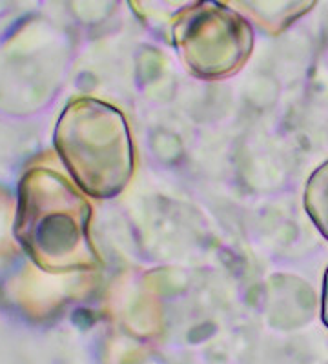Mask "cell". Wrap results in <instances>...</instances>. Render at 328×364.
<instances>
[{
	"mask_svg": "<svg viewBox=\"0 0 328 364\" xmlns=\"http://www.w3.org/2000/svg\"><path fill=\"white\" fill-rule=\"evenodd\" d=\"M77 195L57 175L35 171L24 178L18 237L38 264L63 268L79 242Z\"/></svg>",
	"mask_w": 328,
	"mask_h": 364,
	"instance_id": "obj_1",
	"label": "cell"
}]
</instances>
